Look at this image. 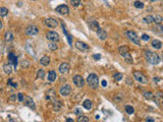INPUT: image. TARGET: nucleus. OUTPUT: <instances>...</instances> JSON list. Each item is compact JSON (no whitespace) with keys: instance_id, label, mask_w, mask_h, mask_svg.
Returning <instances> with one entry per match:
<instances>
[{"instance_id":"nucleus-1","label":"nucleus","mask_w":163,"mask_h":122,"mask_svg":"<svg viewBox=\"0 0 163 122\" xmlns=\"http://www.w3.org/2000/svg\"><path fill=\"white\" fill-rule=\"evenodd\" d=\"M118 53L121 57H123L126 63H128V64L134 63L133 58L131 56V53H130V48H128L127 46H120L118 48Z\"/></svg>"},{"instance_id":"nucleus-2","label":"nucleus","mask_w":163,"mask_h":122,"mask_svg":"<svg viewBox=\"0 0 163 122\" xmlns=\"http://www.w3.org/2000/svg\"><path fill=\"white\" fill-rule=\"evenodd\" d=\"M145 58H146V60H147L152 65H156V64H158L160 62L159 55L157 53H154V52L149 51V50H147V51L145 52Z\"/></svg>"},{"instance_id":"nucleus-3","label":"nucleus","mask_w":163,"mask_h":122,"mask_svg":"<svg viewBox=\"0 0 163 122\" xmlns=\"http://www.w3.org/2000/svg\"><path fill=\"white\" fill-rule=\"evenodd\" d=\"M87 83L90 86V87L96 89L99 87V78L98 75L95 74V73H90L89 76L87 77Z\"/></svg>"},{"instance_id":"nucleus-4","label":"nucleus","mask_w":163,"mask_h":122,"mask_svg":"<svg viewBox=\"0 0 163 122\" xmlns=\"http://www.w3.org/2000/svg\"><path fill=\"white\" fill-rule=\"evenodd\" d=\"M125 36L127 37L128 40H131V42H133L134 44L140 46V39L139 36L137 35V33L134 31H126L125 32Z\"/></svg>"},{"instance_id":"nucleus-5","label":"nucleus","mask_w":163,"mask_h":122,"mask_svg":"<svg viewBox=\"0 0 163 122\" xmlns=\"http://www.w3.org/2000/svg\"><path fill=\"white\" fill-rule=\"evenodd\" d=\"M134 77L137 81H139L141 84H147L148 83V77L141 71H134Z\"/></svg>"},{"instance_id":"nucleus-6","label":"nucleus","mask_w":163,"mask_h":122,"mask_svg":"<svg viewBox=\"0 0 163 122\" xmlns=\"http://www.w3.org/2000/svg\"><path fill=\"white\" fill-rule=\"evenodd\" d=\"M71 93V87L70 85H63L61 86V87L59 88V94L63 97H66V96H70Z\"/></svg>"},{"instance_id":"nucleus-7","label":"nucleus","mask_w":163,"mask_h":122,"mask_svg":"<svg viewBox=\"0 0 163 122\" xmlns=\"http://www.w3.org/2000/svg\"><path fill=\"white\" fill-rule=\"evenodd\" d=\"M46 38L49 41H51V42H58V41H59V35L57 34L56 32H53V31L47 32L46 33Z\"/></svg>"},{"instance_id":"nucleus-8","label":"nucleus","mask_w":163,"mask_h":122,"mask_svg":"<svg viewBox=\"0 0 163 122\" xmlns=\"http://www.w3.org/2000/svg\"><path fill=\"white\" fill-rule=\"evenodd\" d=\"M24 33H25V35H28V36H35L39 33V30L36 26L32 24V26H29L27 29H25Z\"/></svg>"},{"instance_id":"nucleus-9","label":"nucleus","mask_w":163,"mask_h":122,"mask_svg":"<svg viewBox=\"0 0 163 122\" xmlns=\"http://www.w3.org/2000/svg\"><path fill=\"white\" fill-rule=\"evenodd\" d=\"M75 47H76V49H79V50L82 51V52H86V51L90 50L89 45H87L86 43L82 42V41H76V42H75Z\"/></svg>"},{"instance_id":"nucleus-10","label":"nucleus","mask_w":163,"mask_h":122,"mask_svg":"<svg viewBox=\"0 0 163 122\" xmlns=\"http://www.w3.org/2000/svg\"><path fill=\"white\" fill-rule=\"evenodd\" d=\"M72 81H73V84L78 87H83L85 86V80L84 78L81 76V75H74L73 78H72Z\"/></svg>"},{"instance_id":"nucleus-11","label":"nucleus","mask_w":163,"mask_h":122,"mask_svg":"<svg viewBox=\"0 0 163 122\" xmlns=\"http://www.w3.org/2000/svg\"><path fill=\"white\" fill-rule=\"evenodd\" d=\"M44 22H45V26H46V27L51 28V29L56 28V27L58 26L57 20H56L55 18H53V17H48V18H46Z\"/></svg>"},{"instance_id":"nucleus-12","label":"nucleus","mask_w":163,"mask_h":122,"mask_svg":"<svg viewBox=\"0 0 163 122\" xmlns=\"http://www.w3.org/2000/svg\"><path fill=\"white\" fill-rule=\"evenodd\" d=\"M56 12H58L59 14H61V15H66L68 14V12H70V8H68V6L62 4V5H59L56 7Z\"/></svg>"},{"instance_id":"nucleus-13","label":"nucleus","mask_w":163,"mask_h":122,"mask_svg":"<svg viewBox=\"0 0 163 122\" xmlns=\"http://www.w3.org/2000/svg\"><path fill=\"white\" fill-rule=\"evenodd\" d=\"M70 71V64L66 63V62H63L60 64V66H59V72L62 73V74H65Z\"/></svg>"},{"instance_id":"nucleus-14","label":"nucleus","mask_w":163,"mask_h":122,"mask_svg":"<svg viewBox=\"0 0 163 122\" xmlns=\"http://www.w3.org/2000/svg\"><path fill=\"white\" fill-rule=\"evenodd\" d=\"M24 104L27 105L28 107H30L31 109H33V110H36V105H35V102H34V100L32 99L31 97H25Z\"/></svg>"},{"instance_id":"nucleus-15","label":"nucleus","mask_w":163,"mask_h":122,"mask_svg":"<svg viewBox=\"0 0 163 122\" xmlns=\"http://www.w3.org/2000/svg\"><path fill=\"white\" fill-rule=\"evenodd\" d=\"M97 36H98V38L100 39V40H102V41H104V40H106L107 39V33H106V31H104L103 29H98L97 30Z\"/></svg>"},{"instance_id":"nucleus-16","label":"nucleus","mask_w":163,"mask_h":122,"mask_svg":"<svg viewBox=\"0 0 163 122\" xmlns=\"http://www.w3.org/2000/svg\"><path fill=\"white\" fill-rule=\"evenodd\" d=\"M8 60L13 63L14 67L18 66V58H16V56L13 53H9V54H8Z\"/></svg>"},{"instance_id":"nucleus-17","label":"nucleus","mask_w":163,"mask_h":122,"mask_svg":"<svg viewBox=\"0 0 163 122\" xmlns=\"http://www.w3.org/2000/svg\"><path fill=\"white\" fill-rule=\"evenodd\" d=\"M56 77H57V75H56V72H55L54 70H51V71H49V73H48V77H47L49 81H51V83H53V81H55Z\"/></svg>"},{"instance_id":"nucleus-18","label":"nucleus","mask_w":163,"mask_h":122,"mask_svg":"<svg viewBox=\"0 0 163 122\" xmlns=\"http://www.w3.org/2000/svg\"><path fill=\"white\" fill-rule=\"evenodd\" d=\"M40 63H41V65H43V66H47V65H49V63H50V58L48 56H43L40 59Z\"/></svg>"},{"instance_id":"nucleus-19","label":"nucleus","mask_w":163,"mask_h":122,"mask_svg":"<svg viewBox=\"0 0 163 122\" xmlns=\"http://www.w3.org/2000/svg\"><path fill=\"white\" fill-rule=\"evenodd\" d=\"M3 70L4 72L6 73V74H10V73L12 72V66L10 63H7V64H4L3 65Z\"/></svg>"},{"instance_id":"nucleus-20","label":"nucleus","mask_w":163,"mask_h":122,"mask_svg":"<svg viewBox=\"0 0 163 122\" xmlns=\"http://www.w3.org/2000/svg\"><path fill=\"white\" fill-rule=\"evenodd\" d=\"M152 46H153V48H155V49H161L162 48V42L161 41H159V40H153L152 41Z\"/></svg>"},{"instance_id":"nucleus-21","label":"nucleus","mask_w":163,"mask_h":122,"mask_svg":"<svg viewBox=\"0 0 163 122\" xmlns=\"http://www.w3.org/2000/svg\"><path fill=\"white\" fill-rule=\"evenodd\" d=\"M4 39H5L6 42H11V41H13L14 37H13V35H12V33H11V32H7V33H5Z\"/></svg>"},{"instance_id":"nucleus-22","label":"nucleus","mask_w":163,"mask_h":122,"mask_svg":"<svg viewBox=\"0 0 163 122\" xmlns=\"http://www.w3.org/2000/svg\"><path fill=\"white\" fill-rule=\"evenodd\" d=\"M83 106H84L85 109L90 110L92 108V101L91 100H85L84 103H83Z\"/></svg>"},{"instance_id":"nucleus-23","label":"nucleus","mask_w":163,"mask_h":122,"mask_svg":"<svg viewBox=\"0 0 163 122\" xmlns=\"http://www.w3.org/2000/svg\"><path fill=\"white\" fill-rule=\"evenodd\" d=\"M124 110H125V112L128 114V115H132V114L135 113V109H134V107H133V106H130V105L125 106V107H124Z\"/></svg>"},{"instance_id":"nucleus-24","label":"nucleus","mask_w":163,"mask_h":122,"mask_svg":"<svg viewBox=\"0 0 163 122\" xmlns=\"http://www.w3.org/2000/svg\"><path fill=\"white\" fill-rule=\"evenodd\" d=\"M153 22H155V23H157V24H160V23L163 22V17H162L161 15H155V16H154Z\"/></svg>"},{"instance_id":"nucleus-25","label":"nucleus","mask_w":163,"mask_h":122,"mask_svg":"<svg viewBox=\"0 0 163 122\" xmlns=\"http://www.w3.org/2000/svg\"><path fill=\"white\" fill-rule=\"evenodd\" d=\"M8 14V9L6 7H0V16H2V17H4V16H6Z\"/></svg>"},{"instance_id":"nucleus-26","label":"nucleus","mask_w":163,"mask_h":122,"mask_svg":"<svg viewBox=\"0 0 163 122\" xmlns=\"http://www.w3.org/2000/svg\"><path fill=\"white\" fill-rule=\"evenodd\" d=\"M122 77H123V74H122L121 72H116V73H114V74H113V78H114L115 80H117V81L121 80Z\"/></svg>"},{"instance_id":"nucleus-27","label":"nucleus","mask_w":163,"mask_h":122,"mask_svg":"<svg viewBox=\"0 0 163 122\" xmlns=\"http://www.w3.org/2000/svg\"><path fill=\"white\" fill-rule=\"evenodd\" d=\"M144 22H146V23H152L153 22V20H154V16H152V15H147L146 17H144Z\"/></svg>"},{"instance_id":"nucleus-28","label":"nucleus","mask_w":163,"mask_h":122,"mask_svg":"<svg viewBox=\"0 0 163 122\" xmlns=\"http://www.w3.org/2000/svg\"><path fill=\"white\" fill-rule=\"evenodd\" d=\"M134 5H135L136 8H139V9H142V8H144V6H145V4L143 2H141V1H139V0L135 1L134 2Z\"/></svg>"},{"instance_id":"nucleus-29","label":"nucleus","mask_w":163,"mask_h":122,"mask_svg":"<svg viewBox=\"0 0 163 122\" xmlns=\"http://www.w3.org/2000/svg\"><path fill=\"white\" fill-rule=\"evenodd\" d=\"M76 121H78V122H89L90 119L87 116H85V115H81V116H79L78 119H76Z\"/></svg>"},{"instance_id":"nucleus-30","label":"nucleus","mask_w":163,"mask_h":122,"mask_svg":"<svg viewBox=\"0 0 163 122\" xmlns=\"http://www.w3.org/2000/svg\"><path fill=\"white\" fill-rule=\"evenodd\" d=\"M62 107V105L60 103V101H54V110L55 111H59L61 109Z\"/></svg>"},{"instance_id":"nucleus-31","label":"nucleus","mask_w":163,"mask_h":122,"mask_svg":"<svg viewBox=\"0 0 163 122\" xmlns=\"http://www.w3.org/2000/svg\"><path fill=\"white\" fill-rule=\"evenodd\" d=\"M48 47H49V49H50V50L55 51L56 49H57V44H56L55 42H51V41H50V43L48 44Z\"/></svg>"},{"instance_id":"nucleus-32","label":"nucleus","mask_w":163,"mask_h":122,"mask_svg":"<svg viewBox=\"0 0 163 122\" xmlns=\"http://www.w3.org/2000/svg\"><path fill=\"white\" fill-rule=\"evenodd\" d=\"M90 26H91V29H92V30H98V29H99V24H98V22L95 21V20L91 21V22H90Z\"/></svg>"},{"instance_id":"nucleus-33","label":"nucleus","mask_w":163,"mask_h":122,"mask_svg":"<svg viewBox=\"0 0 163 122\" xmlns=\"http://www.w3.org/2000/svg\"><path fill=\"white\" fill-rule=\"evenodd\" d=\"M45 76V71L44 69H39L38 72H37V77L38 78H43Z\"/></svg>"},{"instance_id":"nucleus-34","label":"nucleus","mask_w":163,"mask_h":122,"mask_svg":"<svg viewBox=\"0 0 163 122\" xmlns=\"http://www.w3.org/2000/svg\"><path fill=\"white\" fill-rule=\"evenodd\" d=\"M143 96L146 98V99H148V100H150V99H152V98H153V94L151 92H144Z\"/></svg>"},{"instance_id":"nucleus-35","label":"nucleus","mask_w":163,"mask_h":122,"mask_svg":"<svg viewBox=\"0 0 163 122\" xmlns=\"http://www.w3.org/2000/svg\"><path fill=\"white\" fill-rule=\"evenodd\" d=\"M70 3L73 7H78L81 4V0H70Z\"/></svg>"},{"instance_id":"nucleus-36","label":"nucleus","mask_w":163,"mask_h":122,"mask_svg":"<svg viewBox=\"0 0 163 122\" xmlns=\"http://www.w3.org/2000/svg\"><path fill=\"white\" fill-rule=\"evenodd\" d=\"M121 100H122V95H117L116 97H114V102L115 103L121 102Z\"/></svg>"},{"instance_id":"nucleus-37","label":"nucleus","mask_w":163,"mask_h":122,"mask_svg":"<svg viewBox=\"0 0 163 122\" xmlns=\"http://www.w3.org/2000/svg\"><path fill=\"white\" fill-rule=\"evenodd\" d=\"M23 99H24L23 94H22V93L18 94V100H19V102H23Z\"/></svg>"},{"instance_id":"nucleus-38","label":"nucleus","mask_w":163,"mask_h":122,"mask_svg":"<svg viewBox=\"0 0 163 122\" xmlns=\"http://www.w3.org/2000/svg\"><path fill=\"white\" fill-rule=\"evenodd\" d=\"M8 85L12 86L13 87H18V84H14V83H12V79H11V78L8 79Z\"/></svg>"},{"instance_id":"nucleus-39","label":"nucleus","mask_w":163,"mask_h":122,"mask_svg":"<svg viewBox=\"0 0 163 122\" xmlns=\"http://www.w3.org/2000/svg\"><path fill=\"white\" fill-rule=\"evenodd\" d=\"M141 39L143 40V41H149L150 40V37L148 36V35H146V34H144L142 37H141Z\"/></svg>"},{"instance_id":"nucleus-40","label":"nucleus","mask_w":163,"mask_h":122,"mask_svg":"<svg viewBox=\"0 0 163 122\" xmlns=\"http://www.w3.org/2000/svg\"><path fill=\"white\" fill-rule=\"evenodd\" d=\"M74 113H75V114H81V113H82V110L79 109V108H76V109L74 110Z\"/></svg>"},{"instance_id":"nucleus-41","label":"nucleus","mask_w":163,"mask_h":122,"mask_svg":"<svg viewBox=\"0 0 163 122\" xmlns=\"http://www.w3.org/2000/svg\"><path fill=\"white\" fill-rule=\"evenodd\" d=\"M146 121H150V122H154L155 121V119H153L151 117H148V118H146Z\"/></svg>"},{"instance_id":"nucleus-42","label":"nucleus","mask_w":163,"mask_h":122,"mask_svg":"<svg viewBox=\"0 0 163 122\" xmlns=\"http://www.w3.org/2000/svg\"><path fill=\"white\" fill-rule=\"evenodd\" d=\"M93 57H94V59H100V58H101L100 55H94Z\"/></svg>"},{"instance_id":"nucleus-43","label":"nucleus","mask_w":163,"mask_h":122,"mask_svg":"<svg viewBox=\"0 0 163 122\" xmlns=\"http://www.w3.org/2000/svg\"><path fill=\"white\" fill-rule=\"evenodd\" d=\"M102 86H103V87H106V86H107L106 80H102Z\"/></svg>"},{"instance_id":"nucleus-44","label":"nucleus","mask_w":163,"mask_h":122,"mask_svg":"<svg viewBox=\"0 0 163 122\" xmlns=\"http://www.w3.org/2000/svg\"><path fill=\"white\" fill-rule=\"evenodd\" d=\"M159 30H160V32L161 33H163V26H159V28H158Z\"/></svg>"},{"instance_id":"nucleus-45","label":"nucleus","mask_w":163,"mask_h":122,"mask_svg":"<svg viewBox=\"0 0 163 122\" xmlns=\"http://www.w3.org/2000/svg\"><path fill=\"white\" fill-rule=\"evenodd\" d=\"M2 27H3V24H2V21H1V20H0V31H1V30H2Z\"/></svg>"},{"instance_id":"nucleus-46","label":"nucleus","mask_w":163,"mask_h":122,"mask_svg":"<svg viewBox=\"0 0 163 122\" xmlns=\"http://www.w3.org/2000/svg\"><path fill=\"white\" fill-rule=\"evenodd\" d=\"M66 121H67V122H73V120H72V119H70V118H67V119H66Z\"/></svg>"},{"instance_id":"nucleus-47","label":"nucleus","mask_w":163,"mask_h":122,"mask_svg":"<svg viewBox=\"0 0 163 122\" xmlns=\"http://www.w3.org/2000/svg\"><path fill=\"white\" fill-rule=\"evenodd\" d=\"M151 1H152V2H155V1H157V0H151Z\"/></svg>"},{"instance_id":"nucleus-48","label":"nucleus","mask_w":163,"mask_h":122,"mask_svg":"<svg viewBox=\"0 0 163 122\" xmlns=\"http://www.w3.org/2000/svg\"><path fill=\"white\" fill-rule=\"evenodd\" d=\"M161 103H162V105H163V98H162V101H161Z\"/></svg>"}]
</instances>
